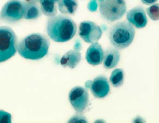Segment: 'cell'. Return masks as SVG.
I'll return each instance as SVG.
<instances>
[{"instance_id": "44dd1931", "label": "cell", "mask_w": 159, "mask_h": 123, "mask_svg": "<svg viewBox=\"0 0 159 123\" xmlns=\"http://www.w3.org/2000/svg\"><path fill=\"white\" fill-rule=\"evenodd\" d=\"M158 0H141L143 3L147 5H152L156 3Z\"/></svg>"}, {"instance_id": "e0dca14e", "label": "cell", "mask_w": 159, "mask_h": 123, "mask_svg": "<svg viewBox=\"0 0 159 123\" xmlns=\"http://www.w3.org/2000/svg\"><path fill=\"white\" fill-rule=\"evenodd\" d=\"M124 80V72L121 69H116L113 71L110 78L112 85L116 88L120 87Z\"/></svg>"}, {"instance_id": "d6986e66", "label": "cell", "mask_w": 159, "mask_h": 123, "mask_svg": "<svg viewBox=\"0 0 159 123\" xmlns=\"http://www.w3.org/2000/svg\"><path fill=\"white\" fill-rule=\"evenodd\" d=\"M68 123H87V119L83 115L80 114H75L70 119Z\"/></svg>"}, {"instance_id": "5bb4252c", "label": "cell", "mask_w": 159, "mask_h": 123, "mask_svg": "<svg viewBox=\"0 0 159 123\" xmlns=\"http://www.w3.org/2000/svg\"><path fill=\"white\" fill-rule=\"evenodd\" d=\"M42 15L40 6L37 3L25 2L23 18L26 20H35Z\"/></svg>"}, {"instance_id": "2e32d148", "label": "cell", "mask_w": 159, "mask_h": 123, "mask_svg": "<svg viewBox=\"0 0 159 123\" xmlns=\"http://www.w3.org/2000/svg\"><path fill=\"white\" fill-rule=\"evenodd\" d=\"M41 11L49 17H53L57 13V3L51 0H41L40 2Z\"/></svg>"}, {"instance_id": "ac0fdd59", "label": "cell", "mask_w": 159, "mask_h": 123, "mask_svg": "<svg viewBox=\"0 0 159 123\" xmlns=\"http://www.w3.org/2000/svg\"><path fill=\"white\" fill-rule=\"evenodd\" d=\"M149 17L153 20H158L159 18V4H154L146 10Z\"/></svg>"}, {"instance_id": "6da1fadb", "label": "cell", "mask_w": 159, "mask_h": 123, "mask_svg": "<svg viewBox=\"0 0 159 123\" xmlns=\"http://www.w3.org/2000/svg\"><path fill=\"white\" fill-rule=\"evenodd\" d=\"M50 45V41L47 36L41 33H32L19 41L16 50L24 58L38 60L47 55Z\"/></svg>"}, {"instance_id": "9a60e30c", "label": "cell", "mask_w": 159, "mask_h": 123, "mask_svg": "<svg viewBox=\"0 0 159 123\" xmlns=\"http://www.w3.org/2000/svg\"><path fill=\"white\" fill-rule=\"evenodd\" d=\"M57 3L59 11L65 15H73L78 8L77 0H58Z\"/></svg>"}, {"instance_id": "277c9868", "label": "cell", "mask_w": 159, "mask_h": 123, "mask_svg": "<svg viewBox=\"0 0 159 123\" xmlns=\"http://www.w3.org/2000/svg\"><path fill=\"white\" fill-rule=\"evenodd\" d=\"M99 9L103 19L113 22L124 16L127 7L125 0H99Z\"/></svg>"}, {"instance_id": "7a4b0ae2", "label": "cell", "mask_w": 159, "mask_h": 123, "mask_svg": "<svg viewBox=\"0 0 159 123\" xmlns=\"http://www.w3.org/2000/svg\"><path fill=\"white\" fill-rule=\"evenodd\" d=\"M47 33L50 38L57 42L70 41L75 36L77 26L69 16L63 15L49 17L47 22Z\"/></svg>"}, {"instance_id": "603a6c76", "label": "cell", "mask_w": 159, "mask_h": 123, "mask_svg": "<svg viewBox=\"0 0 159 123\" xmlns=\"http://www.w3.org/2000/svg\"><path fill=\"white\" fill-rule=\"evenodd\" d=\"M25 1L28 2L38 3V2H40L41 0H25Z\"/></svg>"}, {"instance_id": "3957f363", "label": "cell", "mask_w": 159, "mask_h": 123, "mask_svg": "<svg viewBox=\"0 0 159 123\" xmlns=\"http://www.w3.org/2000/svg\"><path fill=\"white\" fill-rule=\"evenodd\" d=\"M135 30L128 22L122 21L111 27L109 39L112 46L118 50H123L131 45L135 38Z\"/></svg>"}, {"instance_id": "4fadbf2b", "label": "cell", "mask_w": 159, "mask_h": 123, "mask_svg": "<svg viewBox=\"0 0 159 123\" xmlns=\"http://www.w3.org/2000/svg\"><path fill=\"white\" fill-rule=\"evenodd\" d=\"M81 60V53L76 50H70L62 57L61 64L64 67H69L70 69L75 68Z\"/></svg>"}, {"instance_id": "52a82bcc", "label": "cell", "mask_w": 159, "mask_h": 123, "mask_svg": "<svg viewBox=\"0 0 159 123\" xmlns=\"http://www.w3.org/2000/svg\"><path fill=\"white\" fill-rule=\"evenodd\" d=\"M69 100L76 112L82 113L86 110L89 104L88 91L81 86L74 87L69 94Z\"/></svg>"}, {"instance_id": "8992f818", "label": "cell", "mask_w": 159, "mask_h": 123, "mask_svg": "<svg viewBox=\"0 0 159 123\" xmlns=\"http://www.w3.org/2000/svg\"><path fill=\"white\" fill-rule=\"evenodd\" d=\"M25 2L10 0L3 6L0 12V19L4 21L14 22L23 18Z\"/></svg>"}, {"instance_id": "8fae6325", "label": "cell", "mask_w": 159, "mask_h": 123, "mask_svg": "<svg viewBox=\"0 0 159 123\" xmlns=\"http://www.w3.org/2000/svg\"><path fill=\"white\" fill-rule=\"evenodd\" d=\"M104 52L102 46L98 42L92 43L87 49L86 59L92 66L101 64L103 60Z\"/></svg>"}, {"instance_id": "ba28073f", "label": "cell", "mask_w": 159, "mask_h": 123, "mask_svg": "<svg viewBox=\"0 0 159 123\" xmlns=\"http://www.w3.org/2000/svg\"><path fill=\"white\" fill-rule=\"evenodd\" d=\"M102 33L101 27L92 21H82L80 25V36L87 43L98 42L102 37Z\"/></svg>"}, {"instance_id": "7402d4cb", "label": "cell", "mask_w": 159, "mask_h": 123, "mask_svg": "<svg viewBox=\"0 0 159 123\" xmlns=\"http://www.w3.org/2000/svg\"><path fill=\"white\" fill-rule=\"evenodd\" d=\"M74 50H76V51H79L80 50H81V46L80 43H77L75 45L74 47Z\"/></svg>"}, {"instance_id": "5b68a950", "label": "cell", "mask_w": 159, "mask_h": 123, "mask_svg": "<svg viewBox=\"0 0 159 123\" xmlns=\"http://www.w3.org/2000/svg\"><path fill=\"white\" fill-rule=\"evenodd\" d=\"M17 44V37L13 30L7 26H0V63L14 56Z\"/></svg>"}, {"instance_id": "30bf717a", "label": "cell", "mask_w": 159, "mask_h": 123, "mask_svg": "<svg viewBox=\"0 0 159 123\" xmlns=\"http://www.w3.org/2000/svg\"><path fill=\"white\" fill-rule=\"evenodd\" d=\"M126 18L129 23L138 29L144 28L148 22L145 9L140 6L129 11L126 14Z\"/></svg>"}, {"instance_id": "9c48e42d", "label": "cell", "mask_w": 159, "mask_h": 123, "mask_svg": "<svg viewBox=\"0 0 159 123\" xmlns=\"http://www.w3.org/2000/svg\"><path fill=\"white\" fill-rule=\"evenodd\" d=\"M85 86L86 88L91 89L95 98L99 99L106 97L110 91V87L107 79L104 76L97 77L93 81H87Z\"/></svg>"}, {"instance_id": "ffe728a7", "label": "cell", "mask_w": 159, "mask_h": 123, "mask_svg": "<svg viewBox=\"0 0 159 123\" xmlns=\"http://www.w3.org/2000/svg\"><path fill=\"white\" fill-rule=\"evenodd\" d=\"M11 122V114L0 110V123H10Z\"/></svg>"}, {"instance_id": "cb8c5ba5", "label": "cell", "mask_w": 159, "mask_h": 123, "mask_svg": "<svg viewBox=\"0 0 159 123\" xmlns=\"http://www.w3.org/2000/svg\"><path fill=\"white\" fill-rule=\"evenodd\" d=\"M51 1H53V2H57L58 1V0H51Z\"/></svg>"}, {"instance_id": "7c38bea8", "label": "cell", "mask_w": 159, "mask_h": 123, "mask_svg": "<svg viewBox=\"0 0 159 123\" xmlns=\"http://www.w3.org/2000/svg\"><path fill=\"white\" fill-rule=\"evenodd\" d=\"M120 60V53L116 48L107 49L104 52L103 65L105 68L111 69L115 67Z\"/></svg>"}]
</instances>
